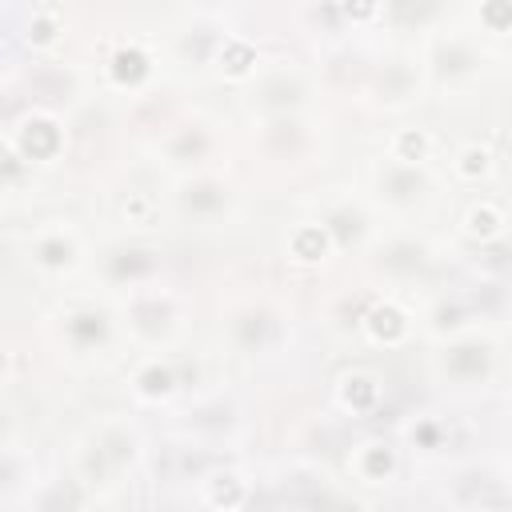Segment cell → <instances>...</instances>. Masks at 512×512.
Returning a JSON list of instances; mask_svg holds the SVG:
<instances>
[{"label":"cell","instance_id":"cell-1","mask_svg":"<svg viewBox=\"0 0 512 512\" xmlns=\"http://www.w3.org/2000/svg\"><path fill=\"white\" fill-rule=\"evenodd\" d=\"M444 364H452V380H484L492 368V348L480 340H460L444 352Z\"/></svg>","mask_w":512,"mask_h":512},{"label":"cell","instance_id":"cell-2","mask_svg":"<svg viewBox=\"0 0 512 512\" xmlns=\"http://www.w3.org/2000/svg\"><path fill=\"white\" fill-rule=\"evenodd\" d=\"M204 4H236V0H204Z\"/></svg>","mask_w":512,"mask_h":512}]
</instances>
